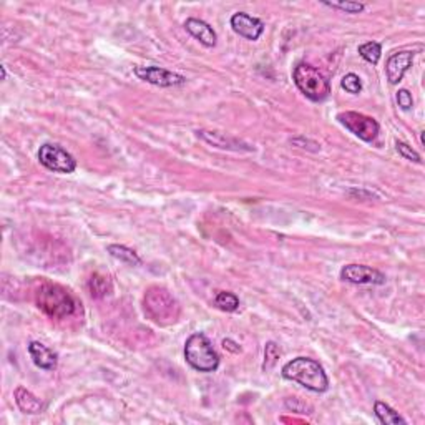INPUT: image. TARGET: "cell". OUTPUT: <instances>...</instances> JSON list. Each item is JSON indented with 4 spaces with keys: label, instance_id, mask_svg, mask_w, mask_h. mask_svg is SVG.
I'll return each mask as SVG.
<instances>
[{
    "label": "cell",
    "instance_id": "obj_26",
    "mask_svg": "<svg viewBox=\"0 0 425 425\" xmlns=\"http://www.w3.org/2000/svg\"><path fill=\"white\" fill-rule=\"evenodd\" d=\"M223 347L226 349V351L233 352V354H238V352H241V345H238L231 339H225L223 341Z\"/></svg>",
    "mask_w": 425,
    "mask_h": 425
},
{
    "label": "cell",
    "instance_id": "obj_17",
    "mask_svg": "<svg viewBox=\"0 0 425 425\" xmlns=\"http://www.w3.org/2000/svg\"><path fill=\"white\" fill-rule=\"evenodd\" d=\"M106 249H108V253L112 254L113 257H117V260H120L122 263L130 264V266H138V264H141L140 256H138V254L135 253L133 249L126 248V246H122V244H110Z\"/></svg>",
    "mask_w": 425,
    "mask_h": 425
},
{
    "label": "cell",
    "instance_id": "obj_22",
    "mask_svg": "<svg viewBox=\"0 0 425 425\" xmlns=\"http://www.w3.org/2000/svg\"><path fill=\"white\" fill-rule=\"evenodd\" d=\"M324 5L331 7V9H339L347 12V14H359L365 9L364 3L359 2H324Z\"/></svg>",
    "mask_w": 425,
    "mask_h": 425
},
{
    "label": "cell",
    "instance_id": "obj_14",
    "mask_svg": "<svg viewBox=\"0 0 425 425\" xmlns=\"http://www.w3.org/2000/svg\"><path fill=\"white\" fill-rule=\"evenodd\" d=\"M29 354L37 367L45 369V371H54L57 367V354L42 343H37V341L30 343Z\"/></svg>",
    "mask_w": 425,
    "mask_h": 425
},
{
    "label": "cell",
    "instance_id": "obj_23",
    "mask_svg": "<svg viewBox=\"0 0 425 425\" xmlns=\"http://www.w3.org/2000/svg\"><path fill=\"white\" fill-rule=\"evenodd\" d=\"M341 85H343V89L345 91H349V93H360V90H363V82H360V78L357 77L356 73H347L343 78V82H341Z\"/></svg>",
    "mask_w": 425,
    "mask_h": 425
},
{
    "label": "cell",
    "instance_id": "obj_11",
    "mask_svg": "<svg viewBox=\"0 0 425 425\" xmlns=\"http://www.w3.org/2000/svg\"><path fill=\"white\" fill-rule=\"evenodd\" d=\"M412 62H414V54L412 51H397V54L392 55L387 60V67H385L389 82L395 85V83L402 80L405 71L409 70Z\"/></svg>",
    "mask_w": 425,
    "mask_h": 425
},
{
    "label": "cell",
    "instance_id": "obj_25",
    "mask_svg": "<svg viewBox=\"0 0 425 425\" xmlns=\"http://www.w3.org/2000/svg\"><path fill=\"white\" fill-rule=\"evenodd\" d=\"M397 103L402 110H411L412 105H414V100H412V95L409 90H399L397 91Z\"/></svg>",
    "mask_w": 425,
    "mask_h": 425
},
{
    "label": "cell",
    "instance_id": "obj_9",
    "mask_svg": "<svg viewBox=\"0 0 425 425\" xmlns=\"http://www.w3.org/2000/svg\"><path fill=\"white\" fill-rule=\"evenodd\" d=\"M341 279L352 284H384L385 276L374 268L364 264H347L341 269Z\"/></svg>",
    "mask_w": 425,
    "mask_h": 425
},
{
    "label": "cell",
    "instance_id": "obj_18",
    "mask_svg": "<svg viewBox=\"0 0 425 425\" xmlns=\"http://www.w3.org/2000/svg\"><path fill=\"white\" fill-rule=\"evenodd\" d=\"M89 289L91 296L100 299V297H105L106 294L110 292V283L105 276H102V274H93L89 281Z\"/></svg>",
    "mask_w": 425,
    "mask_h": 425
},
{
    "label": "cell",
    "instance_id": "obj_15",
    "mask_svg": "<svg viewBox=\"0 0 425 425\" xmlns=\"http://www.w3.org/2000/svg\"><path fill=\"white\" fill-rule=\"evenodd\" d=\"M14 395H15V402H17L19 409H21L22 412H25V414L37 415V414H41V412L43 411V407H45L42 400L32 394L30 391H27L25 387L15 389Z\"/></svg>",
    "mask_w": 425,
    "mask_h": 425
},
{
    "label": "cell",
    "instance_id": "obj_21",
    "mask_svg": "<svg viewBox=\"0 0 425 425\" xmlns=\"http://www.w3.org/2000/svg\"><path fill=\"white\" fill-rule=\"evenodd\" d=\"M281 357V349L277 347V344L274 343H268L266 344V349H264V364H263V369L266 371V369H271L274 364H276V360Z\"/></svg>",
    "mask_w": 425,
    "mask_h": 425
},
{
    "label": "cell",
    "instance_id": "obj_20",
    "mask_svg": "<svg viewBox=\"0 0 425 425\" xmlns=\"http://www.w3.org/2000/svg\"><path fill=\"white\" fill-rule=\"evenodd\" d=\"M214 303H216L218 308L223 309V311L226 312H233L240 308V299H238L233 292H226V291L218 292Z\"/></svg>",
    "mask_w": 425,
    "mask_h": 425
},
{
    "label": "cell",
    "instance_id": "obj_6",
    "mask_svg": "<svg viewBox=\"0 0 425 425\" xmlns=\"http://www.w3.org/2000/svg\"><path fill=\"white\" fill-rule=\"evenodd\" d=\"M38 161L45 166L47 170L55 173H73L77 168V161L71 154L63 150L62 146L45 143L38 150Z\"/></svg>",
    "mask_w": 425,
    "mask_h": 425
},
{
    "label": "cell",
    "instance_id": "obj_8",
    "mask_svg": "<svg viewBox=\"0 0 425 425\" xmlns=\"http://www.w3.org/2000/svg\"><path fill=\"white\" fill-rule=\"evenodd\" d=\"M133 71L140 80L157 87H176L186 82L183 75L173 73V71L161 69V67H135Z\"/></svg>",
    "mask_w": 425,
    "mask_h": 425
},
{
    "label": "cell",
    "instance_id": "obj_19",
    "mask_svg": "<svg viewBox=\"0 0 425 425\" xmlns=\"http://www.w3.org/2000/svg\"><path fill=\"white\" fill-rule=\"evenodd\" d=\"M357 50H359L360 57H363L365 62L372 63V65H376V63L379 62L380 54H382V47H380L379 42L363 43V45H359V49Z\"/></svg>",
    "mask_w": 425,
    "mask_h": 425
},
{
    "label": "cell",
    "instance_id": "obj_7",
    "mask_svg": "<svg viewBox=\"0 0 425 425\" xmlns=\"http://www.w3.org/2000/svg\"><path fill=\"white\" fill-rule=\"evenodd\" d=\"M337 120L343 123L349 132L354 133L356 137H359L360 140L364 141L376 140V137L379 135V123L372 117H367V115L357 112H344L337 115Z\"/></svg>",
    "mask_w": 425,
    "mask_h": 425
},
{
    "label": "cell",
    "instance_id": "obj_2",
    "mask_svg": "<svg viewBox=\"0 0 425 425\" xmlns=\"http://www.w3.org/2000/svg\"><path fill=\"white\" fill-rule=\"evenodd\" d=\"M283 377L312 392H325L329 387V379L323 365L309 357H296L289 360L283 367Z\"/></svg>",
    "mask_w": 425,
    "mask_h": 425
},
{
    "label": "cell",
    "instance_id": "obj_13",
    "mask_svg": "<svg viewBox=\"0 0 425 425\" xmlns=\"http://www.w3.org/2000/svg\"><path fill=\"white\" fill-rule=\"evenodd\" d=\"M185 29L193 35L196 41H200L205 47H214L216 45V32L213 30V27L205 21L200 19H188L185 22Z\"/></svg>",
    "mask_w": 425,
    "mask_h": 425
},
{
    "label": "cell",
    "instance_id": "obj_24",
    "mask_svg": "<svg viewBox=\"0 0 425 425\" xmlns=\"http://www.w3.org/2000/svg\"><path fill=\"white\" fill-rule=\"evenodd\" d=\"M395 148H397V152H399L400 157H404L405 160L414 161V163H420V161H422V160H420L419 153H417L415 150H412V146H409L407 143L397 141V143H395Z\"/></svg>",
    "mask_w": 425,
    "mask_h": 425
},
{
    "label": "cell",
    "instance_id": "obj_12",
    "mask_svg": "<svg viewBox=\"0 0 425 425\" xmlns=\"http://www.w3.org/2000/svg\"><path fill=\"white\" fill-rule=\"evenodd\" d=\"M198 137H201L203 140L208 141L209 145L221 150H233V152H251L253 150L251 146L246 145V143L234 140L231 137H226L225 133L220 132H206V130H201V132H198Z\"/></svg>",
    "mask_w": 425,
    "mask_h": 425
},
{
    "label": "cell",
    "instance_id": "obj_16",
    "mask_svg": "<svg viewBox=\"0 0 425 425\" xmlns=\"http://www.w3.org/2000/svg\"><path fill=\"white\" fill-rule=\"evenodd\" d=\"M374 412L377 415V419L380 420V424L384 425H405L407 422H405V419L402 415H399V412H395L394 409L389 407L387 404L384 402H377L374 404Z\"/></svg>",
    "mask_w": 425,
    "mask_h": 425
},
{
    "label": "cell",
    "instance_id": "obj_3",
    "mask_svg": "<svg viewBox=\"0 0 425 425\" xmlns=\"http://www.w3.org/2000/svg\"><path fill=\"white\" fill-rule=\"evenodd\" d=\"M143 306H145L146 316L160 325L174 323L180 314V306H178L176 299L160 286H153L146 291L145 297H143Z\"/></svg>",
    "mask_w": 425,
    "mask_h": 425
},
{
    "label": "cell",
    "instance_id": "obj_5",
    "mask_svg": "<svg viewBox=\"0 0 425 425\" xmlns=\"http://www.w3.org/2000/svg\"><path fill=\"white\" fill-rule=\"evenodd\" d=\"M294 83L301 93L306 95V98L312 102H323L331 93V83L328 77L316 67L309 65V63H299L294 69Z\"/></svg>",
    "mask_w": 425,
    "mask_h": 425
},
{
    "label": "cell",
    "instance_id": "obj_1",
    "mask_svg": "<svg viewBox=\"0 0 425 425\" xmlns=\"http://www.w3.org/2000/svg\"><path fill=\"white\" fill-rule=\"evenodd\" d=\"M35 303L38 309L51 319H69L78 312V301L65 288L58 284L45 283L35 292Z\"/></svg>",
    "mask_w": 425,
    "mask_h": 425
},
{
    "label": "cell",
    "instance_id": "obj_4",
    "mask_svg": "<svg viewBox=\"0 0 425 425\" xmlns=\"http://www.w3.org/2000/svg\"><path fill=\"white\" fill-rule=\"evenodd\" d=\"M185 359L200 372H214L220 367V356L214 351L208 337L201 332H196L186 339Z\"/></svg>",
    "mask_w": 425,
    "mask_h": 425
},
{
    "label": "cell",
    "instance_id": "obj_27",
    "mask_svg": "<svg viewBox=\"0 0 425 425\" xmlns=\"http://www.w3.org/2000/svg\"><path fill=\"white\" fill-rule=\"evenodd\" d=\"M0 70H2V80H5L7 78V70H5V65L0 67Z\"/></svg>",
    "mask_w": 425,
    "mask_h": 425
},
{
    "label": "cell",
    "instance_id": "obj_10",
    "mask_svg": "<svg viewBox=\"0 0 425 425\" xmlns=\"http://www.w3.org/2000/svg\"><path fill=\"white\" fill-rule=\"evenodd\" d=\"M231 27L241 37L248 38V41H257L261 34L264 32V23L260 19L251 17V15L244 14V12H238L231 17Z\"/></svg>",
    "mask_w": 425,
    "mask_h": 425
}]
</instances>
